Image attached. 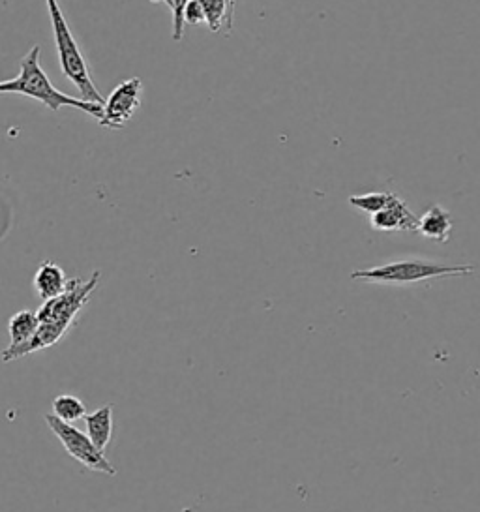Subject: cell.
<instances>
[{
  "label": "cell",
  "instance_id": "obj_1",
  "mask_svg": "<svg viewBox=\"0 0 480 512\" xmlns=\"http://www.w3.org/2000/svg\"><path fill=\"white\" fill-rule=\"evenodd\" d=\"M98 282H100V271L94 272L89 280H81V278L68 280L66 289L60 293L59 297L45 301L40 312L36 314L40 321L36 334L23 346L6 347L2 351V361H15L45 347L55 346L60 338L70 331V327L75 323V317L89 301Z\"/></svg>",
  "mask_w": 480,
  "mask_h": 512
},
{
  "label": "cell",
  "instance_id": "obj_2",
  "mask_svg": "<svg viewBox=\"0 0 480 512\" xmlns=\"http://www.w3.org/2000/svg\"><path fill=\"white\" fill-rule=\"evenodd\" d=\"M40 53H42L40 46L30 49L19 64V76L8 79V81H0V94H23V96H29V98L42 102L51 111H59L60 107H74V109L83 111L85 115L100 119L104 106L72 98V96L60 92L51 83V79L47 77L42 64H40Z\"/></svg>",
  "mask_w": 480,
  "mask_h": 512
},
{
  "label": "cell",
  "instance_id": "obj_3",
  "mask_svg": "<svg viewBox=\"0 0 480 512\" xmlns=\"http://www.w3.org/2000/svg\"><path fill=\"white\" fill-rule=\"evenodd\" d=\"M45 2H47V10H49V16H51L53 36H55V46H57V53H59L62 74L74 83L85 102L104 106L105 100L96 89L92 77H90L89 64L85 61L81 49L75 42L74 34L70 31V25L62 14L59 2L57 0H45Z\"/></svg>",
  "mask_w": 480,
  "mask_h": 512
},
{
  "label": "cell",
  "instance_id": "obj_4",
  "mask_svg": "<svg viewBox=\"0 0 480 512\" xmlns=\"http://www.w3.org/2000/svg\"><path fill=\"white\" fill-rule=\"evenodd\" d=\"M475 272L473 265H443L426 259H400L385 265H377L372 269L351 272V280L370 282V284H389V286H405L417 284L434 278L447 276H465Z\"/></svg>",
  "mask_w": 480,
  "mask_h": 512
},
{
  "label": "cell",
  "instance_id": "obj_5",
  "mask_svg": "<svg viewBox=\"0 0 480 512\" xmlns=\"http://www.w3.org/2000/svg\"><path fill=\"white\" fill-rule=\"evenodd\" d=\"M45 422L51 428V432L59 437L62 447L77 460L81 466L87 467L96 473H105L115 477L117 469L105 458L104 451H100L87 434H83L79 428H75L68 422L60 421L53 413L45 415Z\"/></svg>",
  "mask_w": 480,
  "mask_h": 512
},
{
  "label": "cell",
  "instance_id": "obj_6",
  "mask_svg": "<svg viewBox=\"0 0 480 512\" xmlns=\"http://www.w3.org/2000/svg\"><path fill=\"white\" fill-rule=\"evenodd\" d=\"M141 96H143V83L139 77L122 81L105 100L102 117L98 121L109 130H122L128 122L132 121L135 111L141 107Z\"/></svg>",
  "mask_w": 480,
  "mask_h": 512
},
{
  "label": "cell",
  "instance_id": "obj_7",
  "mask_svg": "<svg viewBox=\"0 0 480 512\" xmlns=\"http://www.w3.org/2000/svg\"><path fill=\"white\" fill-rule=\"evenodd\" d=\"M370 224L377 231H417L419 218L394 194L383 211L372 214Z\"/></svg>",
  "mask_w": 480,
  "mask_h": 512
},
{
  "label": "cell",
  "instance_id": "obj_8",
  "mask_svg": "<svg viewBox=\"0 0 480 512\" xmlns=\"http://www.w3.org/2000/svg\"><path fill=\"white\" fill-rule=\"evenodd\" d=\"M68 278L62 271V267L53 261H44L34 274V289L42 301H51L59 297L66 289Z\"/></svg>",
  "mask_w": 480,
  "mask_h": 512
},
{
  "label": "cell",
  "instance_id": "obj_9",
  "mask_svg": "<svg viewBox=\"0 0 480 512\" xmlns=\"http://www.w3.org/2000/svg\"><path fill=\"white\" fill-rule=\"evenodd\" d=\"M452 216L449 211H445L443 207L434 205L430 211L424 212L422 218H419V231L422 237H426L428 241L447 242L452 233Z\"/></svg>",
  "mask_w": 480,
  "mask_h": 512
},
{
  "label": "cell",
  "instance_id": "obj_10",
  "mask_svg": "<svg viewBox=\"0 0 480 512\" xmlns=\"http://www.w3.org/2000/svg\"><path fill=\"white\" fill-rule=\"evenodd\" d=\"M85 426H87V436L90 441L104 451L113 437V406L107 404L89 415H85Z\"/></svg>",
  "mask_w": 480,
  "mask_h": 512
},
{
  "label": "cell",
  "instance_id": "obj_11",
  "mask_svg": "<svg viewBox=\"0 0 480 512\" xmlns=\"http://www.w3.org/2000/svg\"><path fill=\"white\" fill-rule=\"evenodd\" d=\"M38 327H40V321L34 312H29V310L17 312L8 323V334H10V346L8 347L27 344L38 331Z\"/></svg>",
  "mask_w": 480,
  "mask_h": 512
},
{
  "label": "cell",
  "instance_id": "obj_12",
  "mask_svg": "<svg viewBox=\"0 0 480 512\" xmlns=\"http://www.w3.org/2000/svg\"><path fill=\"white\" fill-rule=\"evenodd\" d=\"M203 14H205V25L212 32L222 31L225 27L227 31L233 29V21L229 19V10L225 0H199Z\"/></svg>",
  "mask_w": 480,
  "mask_h": 512
},
{
  "label": "cell",
  "instance_id": "obj_13",
  "mask_svg": "<svg viewBox=\"0 0 480 512\" xmlns=\"http://www.w3.org/2000/svg\"><path fill=\"white\" fill-rule=\"evenodd\" d=\"M53 415L60 419V421L72 422L85 419L87 415V406L72 394H60L53 400Z\"/></svg>",
  "mask_w": 480,
  "mask_h": 512
},
{
  "label": "cell",
  "instance_id": "obj_14",
  "mask_svg": "<svg viewBox=\"0 0 480 512\" xmlns=\"http://www.w3.org/2000/svg\"><path fill=\"white\" fill-rule=\"evenodd\" d=\"M394 194L389 192H372V194H362V196L349 197V205L359 209L368 214H375V212L383 211L390 203Z\"/></svg>",
  "mask_w": 480,
  "mask_h": 512
},
{
  "label": "cell",
  "instance_id": "obj_15",
  "mask_svg": "<svg viewBox=\"0 0 480 512\" xmlns=\"http://www.w3.org/2000/svg\"><path fill=\"white\" fill-rule=\"evenodd\" d=\"M190 0H173L171 12H173V40L180 42L184 36V10Z\"/></svg>",
  "mask_w": 480,
  "mask_h": 512
},
{
  "label": "cell",
  "instance_id": "obj_16",
  "mask_svg": "<svg viewBox=\"0 0 480 512\" xmlns=\"http://www.w3.org/2000/svg\"><path fill=\"white\" fill-rule=\"evenodd\" d=\"M205 23V14L199 4V0H190L186 10H184V25H203Z\"/></svg>",
  "mask_w": 480,
  "mask_h": 512
},
{
  "label": "cell",
  "instance_id": "obj_17",
  "mask_svg": "<svg viewBox=\"0 0 480 512\" xmlns=\"http://www.w3.org/2000/svg\"><path fill=\"white\" fill-rule=\"evenodd\" d=\"M227 2V10H229V19L233 21V14H235V4L237 0H225Z\"/></svg>",
  "mask_w": 480,
  "mask_h": 512
},
{
  "label": "cell",
  "instance_id": "obj_18",
  "mask_svg": "<svg viewBox=\"0 0 480 512\" xmlns=\"http://www.w3.org/2000/svg\"><path fill=\"white\" fill-rule=\"evenodd\" d=\"M150 2H165L169 8L173 6V0H150Z\"/></svg>",
  "mask_w": 480,
  "mask_h": 512
}]
</instances>
